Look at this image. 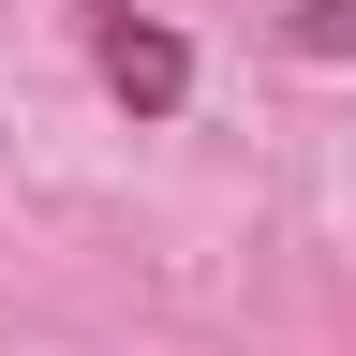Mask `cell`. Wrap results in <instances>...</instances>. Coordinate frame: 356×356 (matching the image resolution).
<instances>
[{
	"instance_id": "obj_2",
	"label": "cell",
	"mask_w": 356,
	"mask_h": 356,
	"mask_svg": "<svg viewBox=\"0 0 356 356\" xmlns=\"http://www.w3.org/2000/svg\"><path fill=\"white\" fill-rule=\"evenodd\" d=\"M282 44H312V60H356V0H282Z\"/></svg>"
},
{
	"instance_id": "obj_1",
	"label": "cell",
	"mask_w": 356,
	"mask_h": 356,
	"mask_svg": "<svg viewBox=\"0 0 356 356\" xmlns=\"http://www.w3.org/2000/svg\"><path fill=\"white\" fill-rule=\"evenodd\" d=\"M89 60H104V89H119L134 119H178V104H193V44L149 30V15H104V30H89Z\"/></svg>"
}]
</instances>
